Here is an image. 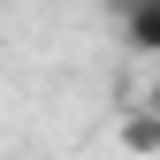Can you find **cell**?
<instances>
[{
    "mask_svg": "<svg viewBox=\"0 0 160 160\" xmlns=\"http://www.w3.org/2000/svg\"><path fill=\"white\" fill-rule=\"evenodd\" d=\"M114 8H122V0H114Z\"/></svg>",
    "mask_w": 160,
    "mask_h": 160,
    "instance_id": "cell-3",
    "label": "cell"
},
{
    "mask_svg": "<svg viewBox=\"0 0 160 160\" xmlns=\"http://www.w3.org/2000/svg\"><path fill=\"white\" fill-rule=\"evenodd\" d=\"M122 46L160 61V0H122Z\"/></svg>",
    "mask_w": 160,
    "mask_h": 160,
    "instance_id": "cell-1",
    "label": "cell"
},
{
    "mask_svg": "<svg viewBox=\"0 0 160 160\" xmlns=\"http://www.w3.org/2000/svg\"><path fill=\"white\" fill-rule=\"evenodd\" d=\"M122 145L152 152V145H160V114H122Z\"/></svg>",
    "mask_w": 160,
    "mask_h": 160,
    "instance_id": "cell-2",
    "label": "cell"
}]
</instances>
